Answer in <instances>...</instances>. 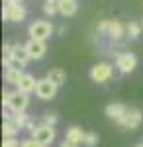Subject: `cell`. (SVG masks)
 I'll use <instances>...</instances> for the list:
<instances>
[{
    "instance_id": "11",
    "label": "cell",
    "mask_w": 143,
    "mask_h": 147,
    "mask_svg": "<svg viewBox=\"0 0 143 147\" xmlns=\"http://www.w3.org/2000/svg\"><path fill=\"white\" fill-rule=\"evenodd\" d=\"M69 141H73V143H77V145H84V139H86V131L82 129V127H78V125H73V127H69L67 129V137Z\"/></svg>"
},
{
    "instance_id": "23",
    "label": "cell",
    "mask_w": 143,
    "mask_h": 147,
    "mask_svg": "<svg viewBox=\"0 0 143 147\" xmlns=\"http://www.w3.org/2000/svg\"><path fill=\"white\" fill-rule=\"evenodd\" d=\"M41 124H47V125H55L57 124V114H45L43 118H41Z\"/></svg>"
},
{
    "instance_id": "12",
    "label": "cell",
    "mask_w": 143,
    "mask_h": 147,
    "mask_svg": "<svg viewBox=\"0 0 143 147\" xmlns=\"http://www.w3.org/2000/svg\"><path fill=\"white\" fill-rule=\"evenodd\" d=\"M125 32H127V30H125V28H123V26H121L120 22H118V20H110V26H108V37H110V39H114V41H120L121 37H123V34H125Z\"/></svg>"
},
{
    "instance_id": "21",
    "label": "cell",
    "mask_w": 143,
    "mask_h": 147,
    "mask_svg": "<svg viewBox=\"0 0 143 147\" xmlns=\"http://www.w3.org/2000/svg\"><path fill=\"white\" fill-rule=\"evenodd\" d=\"M125 30H127V35H130L132 39H137V37L141 35V30H143V26H141V24H137V22H130V24H127V28H125Z\"/></svg>"
},
{
    "instance_id": "31",
    "label": "cell",
    "mask_w": 143,
    "mask_h": 147,
    "mask_svg": "<svg viewBox=\"0 0 143 147\" xmlns=\"http://www.w3.org/2000/svg\"><path fill=\"white\" fill-rule=\"evenodd\" d=\"M59 2H63V0H59Z\"/></svg>"
},
{
    "instance_id": "4",
    "label": "cell",
    "mask_w": 143,
    "mask_h": 147,
    "mask_svg": "<svg viewBox=\"0 0 143 147\" xmlns=\"http://www.w3.org/2000/svg\"><path fill=\"white\" fill-rule=\"evenodd\" d=\"M116 67L120 69L121 75H130L135 71L137 67V57L130 53V51H125V53H118L116 55Z\"/></svg>"
},
{
    "instance_id": "26",
    "label": "cell",
    "mask_w": 143,
    "mask_h": 147,
    "mask_svg": "<svg viewBox=\"0 0 143 147\" xmlns=\"http://www.w3.org/2000/svg\"><path fill=\"white\" fill-rule=\"evenodd\" d=\"M10 96H12L10 90H4V92H2V106H4V108H8V104H10Z\"/></svg>"
},
{
    "instance_id": "9",
    "label": "cell",
    "mask_w": 143,
    "mask_h": 147,
    "mask_svg": "<svg viewBox=\"0 0 143 147\" xmlns=\"http://www.w3.org/2000/svg\"><path fill=\"white\" fill-rule=\"evenodd\" d=\"M26 49H28L30 57H32V59H35V61L43 59L45 53H47V45H45L43 39H33V37H30V41L26 43Z\"/></svg>"
},
{
    "instance_id": "1",
    "label": "cell",
    "mask_w": 143,
    "mask_h": 147,
    "mask_svg": "<svg viewBox=\"0 0 143 147\" xmlns=\"http://www.w3.org/2000/svg\"><path fill=\"white\" fill-rule=\"evenodd\" d=\"M28 34L33 39H49L53 34V24L47 22V20H35V22L28 28Z\"/></svg>"
},
{
    "instance_id": "6",
    "label": "cell",
    "mask_w": 143,
    "mask_h": 147,
    "mask_svg": "<svg viewBox=\"0 0 143 147\" xmlns=\"http://www.w3.org/2000/svg\"><path fill=\"white\" fill-rule=\"evenodd\" d=\"M26 18L24 4H4L2 8V20L4 22H22Z\"/></svg>"
},
{
    "instance_id": "2",
    "label": "cell",
    "mask_w": 143,
    "mask_h": 147,
    "mask_svg": "<svg viewBox=\"0 0 143 147\" xmlns=\"http://www.w3.org/2000/svg\"><path fill=\"white\" fill-rule=\"evenodd\" d=\"M57 90H59V86H57L53 80H49L47 77L37 80V84H35V94L41 100H53L57 96Z\"/></svg>"
},
{
    "instance_id": "16",
    "label": "cell",
    "mask_w": 143,
    "mask_h": 147,
    "mask_svg": "<svg viewBox=\"0 0 143 147\" xmlns=\"http://www.w3.org/2000/svg\"><path fill=\"white\" fill-rule=\"evenodd\" d=\"M14 59H18V61H22L24 65H28V61L32 59L30 57V53H28V49H26V45H22V43H14L12 45V53H10Z\"/></svg>"
},
{
    "instance_id": "14",
    "label": "cell",
    "mask_w": 143,
    "mask_h": 147,
    "mask_svg": "<svg viewBox=\"0 0 143 147\" xmlns=\"http://www.w3.org/2000/svg\"><path fill=\"white\" fill-rule=\"evenodd\" d=\"M35 84H37V80L33 79L32 75L24 73V77L20 79V82H18L16 86H18V90H20V92H26V94H30V92L35 90Z\"/></svg>"
},
{
    "instance_id": "28",
    "label": "cell",
    "mask_w": 143,
    "mask_h": 147,
    "mask_svg": "<svg viewBox=\"0 0 143 147\" xmlns=\"http://www.w3.org/2000/svg\"><path fill=\"white\" fill-rule=\"evenodd\" d=\"M2 51H4V55H10V53H12V45H10V43H4Z\"/></svg>"
},
{
    "instance_id": "32",
    "label": "cell",
    "mask_w": 143,
    "mask_h": 147,
    "mask_svg": "<svg viewBox=\"0 0 143 147\" xmlns=\"http://www.w3.org/2000/svg\"><path fill=\"white\" fill-rule=\"evenodd\" d=\"M141 26H143V22H141Z\"/></svg>"
},
{
    "instance_id": "19",
    "label": "cell",
    "mask_w": 143,
    "mask_h": 147,
    "mask_svg": "<svg viewBox=\"0 0 143 147\" xmlns=\"http://www.w3.org/2000/svg\"><path fill=\"white\" fill-rule=\"evenodd\" d=\"M43 12H45V16H55V14H59V0H45Z\"/></svg>"
},
{
    "instance_id": "5",
    "label": "cell",
    "mask_w": 143,
    "mask_h": 147,
    "mask_svg": "<svg viewBox=\"0 0 143 147\" xmlns=\"http://www.w3.org/2000/svg\"><path fill=\"white\" fill-rule=\"evenodd\" d=\"M112 73H114L112 65H108V63H98V65H94V67L90 69V80L92 82H98V84H104V82H108L112 79Z\"/></svg>"
},
{
    "instance_id": "18",
    "label": "cell",
    "mask_w": 143,
    "mask_h": 147,
    "mask_svg": "<svg viewBox=\"0 0 143 147\" xmlns=\"http://www.w3.org/2000/svg\"><path fill=\"white\" fill-rule=\"evenodd\" d=\"M18 131H20V127L14 124V120H4V124H2V136L4 137H16Z\"/></svg>"
},
{
    "instance_id": "7",
    "label": "cell",
    "mask_w": 143,
    "mask_h": 147,
    "mask_svg": "<svg viewBox=\"0 0 143 147\" xmlns=\"http://www.w3.org/2000/svg\"><path fill=\"white\" fill-rule=\"evenodd\" d=\"M141 122H143V112L141 110H137V108H127V112L123 116V120L120 122V125H123L125 129L133 131V129H137V127L141 125Z\"/></svg>"
},
{
    "instance_id": "25",
    "label": "cell",
    "mask_w": 143,
    "mask_h": 147,
    "mask_svg": "<svg viewBox=\"0 0 143 147\" xmlns=\"http://www.w3.org/2000/svg\"><path fill=\"white\" fill-rule=\"evenodd\" d=\"M20 147H47V145H43V143L35 141L33 137H30V139H26V141H22V145H20Z\"/></svg>"
},
{
    "instance_id": "20",
    "label": "cell",
    "mask_w": 143,
    "mask_h": 147,
    "mask_svg": "<svg viewBox=\"0 0 143 147\" xmlns=\"http://www.w3.org/2000/svg\"><path fill=\"white\" fill-rule=\"evenodd\" d=\"M12 120H14V124L18 125L20 129H24L26 125L30 124V118H28V114H24V112H14Z\"/></svg>"
},
{
    "instance_id": "30",
    "label": "cell",
    "mask_w": 143,
    "mask_h": 147,
    "mask_svg": "<svg viewBox=\"0 0 143 147\" xmlns=\"http://www.w3.org/2000/svg\"><path fill=\"white\" fill-rule=\"evenodd\" d=\"M135 147H143V143H139V145H135Z\"/></svg>"
},
{
    "instance_id": "17",
    "label": "cell",
    "mask_w": 143,
    "mask_h": 147,
    "mask_svg": "<svg viewBox=\"0 0 143 147\" xmlns=\"http://www.w3.org/2000/svg\"><path fill=\"white\" fill-rule=\"evenodd\" d=\"M22 71H24V69L8 67V69H6V73H4V79H6V82H8V84H18V82H20V79L24 77Z\"/></svg>"
},
{
    "instance_id": "3",
    "label": "cell",
    "mask_w": 143,
    "mask_h": 147,
    "mask_svg": "<svg viewBox=\"0 0 143 147\" xmlns=\"http://www.w3.org/2000/svg\"><path fill=\"white\" fill-rule=\"evenodd\" d=\"M55 125H47V124H39L35 129L32 131V137L35 141L43 143V145H51L55 141Z\"/></svg>"
},
{
    "instance_id": "15",
    "label": "cell",
    "mask_w": 143,
    "mask_h": 147,
    "mask_svg": "<svg viewBox=\"0 0 143 147\" xmlns=\"http://www.w3.org/2000/svg\"><path fill=\"white\" fill-rule=\"evenodd\" d=\"M47 79L53 80L57 86H63V84L67 82V73L63 71V69H59V67H53V69L47 71Z\"/></svg>"
},
{
    "instance_id": "29",
    "label": "cell",
    "mask_w": 143,
    "mask_h": 147,
    "mask_svg": "<svg viewBox=\"0 0 143 147\" xmlns=\"http://www.w3.org/2000/svg\"><path fill=\"white\" fill-rule=\"evenodd\" d=\"M4 4H22V0H4Z\"/></svg>"
},
{
    "instance_id": "8",
    "label": "cell",
    "mask_w": 143,
    "mask_h": 147,
    "mask_svg": "<svg viewBox=\"0 0 143 147\" xmlns=\"http://www.w3.org/2000/svg\"><path fill=\"white\" fill-rule=\"evenodd\" d=\"M30 94H26V92H12L10 96V104H8V110L12 112H26V108L30 106V98H28Z\"/></svg>"
},
{
    "instance_id": "13",
    "label": "cell",
    "mask_w": 143,
    "mask_h": 147,
    "mask_svg": "<svg viewBox=\"0 0 143 147\" xmlns=\"http://www.w3.org/2000/svg\"><path fill=\"white\" fill-rule=\"evenodd\" d=\"M77 10H78L77 0H63V2H59V14H61L63 18H71V16H75Z\"/></svg>"
},
{
    "instance_id": "10",
    "label": "cell",
    "mask_w": 143,
    "mask_h": 147,
    "mask_svg": "<svg viewBox=\"0 0 143 147\" xmlns=\"http://www.w3.org/2000/svg\"><path fill=\"white\" fill-rule=\"evenodd\" d=\"M125 112H127V106H125V104H120V102L106 106V116H108L110 120H114V122H118V124L123 120Z\"/></svg>"
},
{
    "instance_id": "27",
    "label": "cell",
    "mask_w": 143,
    "mask_h": 147,
    "mask_svg": "<svg viewBox=\"0 0 143 147\" xmlns=\"http://www.w3.org/2000/svg\"><path fill=\"white\" fill-rule=\"evenodd\" d=\"M59 147H78V145H77V143H73V141H69V139H65Z\"/></svg>"
},
{
    "instance_id": "24",
    "label": "cell",
    "mask_w": 143,
    "mask_h": 147,
    "mask_svg": "<svg viewBox=\"0 0 143 147\" xmlns=\"http://www.w3.org/2000/svg\"><path fill=\"white\" fill-rule=\"evenodd\" d=\"M22 143L16 139V137H4V141H2V147H20Z\"/></svg>"
},
{
    "instance_id": "22",
    "label": "cell",
    "mask_w": 143,
    "mask_h": 147,
    "mask_svg": "<svg viewBox=\"0 0 143 147\" xmlns=\"http://www.w3.org/2000/svg\"><path fill=\"white\" fill-rule=\"evenodd\" d=\"M84 145H86V147H94V145H98V134H94V131H86V139H84Z\"/></svg>"
}]
</instances>
